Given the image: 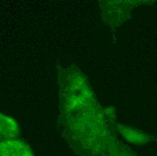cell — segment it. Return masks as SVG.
<instances>
[{
	"label": "cell",
	"instance_id": "6da1fadb",
	"mask_svg": "<svg viewBox=\"0 0 157 156\" xmlns=\"http://www.w3.org/2000/svg\"><path fill=\"white\" fill-rule=\"evenodd\" d=\"M0 156H33L25 143L16 139L0 142Z\"/></svg>",
	"mask_w": 157,
	"mask_h": 156
},
{
	"label": "cell",
	"instance_id": "7a4b0ae2",
	"mask_svg": "<svg viewBox=\"0 0 157 156\" xmlns=\"http://www.w3.org/2000/svg\"><path fill=\"white\" fill-rule=\"evenodd\" d=\"M135 2H108L109 6V10L107 9H102L103 16H108L109 14V17L108 19V23L111 24L112 20L114 19H120V22L122 23L126 19L127 14L131 11L132 7H134Z\"/></svg>",
	"mask_w": 157,
	"mask_h": 156
},
{
	"label": "cell",
	"instance_id": "3957f363",
	"mask_svg": "<svg viewBox=\"0 0 157 156\" xmlns=\"http://www.w3.org/2000/svg\"><path fill=\"white\" fill-rule=\"evenodd\" d=\"M18 134L19 128L16 120L0 114V142L16 139Z\"/></svg>",
	"mask_w": 157,
	"mask_h": 156
},
{
	"label": "cell",
	"instance_id": "277c9868",
	"mask_svg": "<svg viewBox=\"0 0 157 156\" xmlns=\"http://www.w3.org/2000/svg\"><path fill=\"white\" fill-rule=\"evenodd\" d=\"M117 129L121 133V135L125 136L126 140L135 143H145L150 139V136L134 128H126L123 125H117Z\"/></svg>",
	"mask_w": 157,
	"mask_h": 156
}]
</instances>
